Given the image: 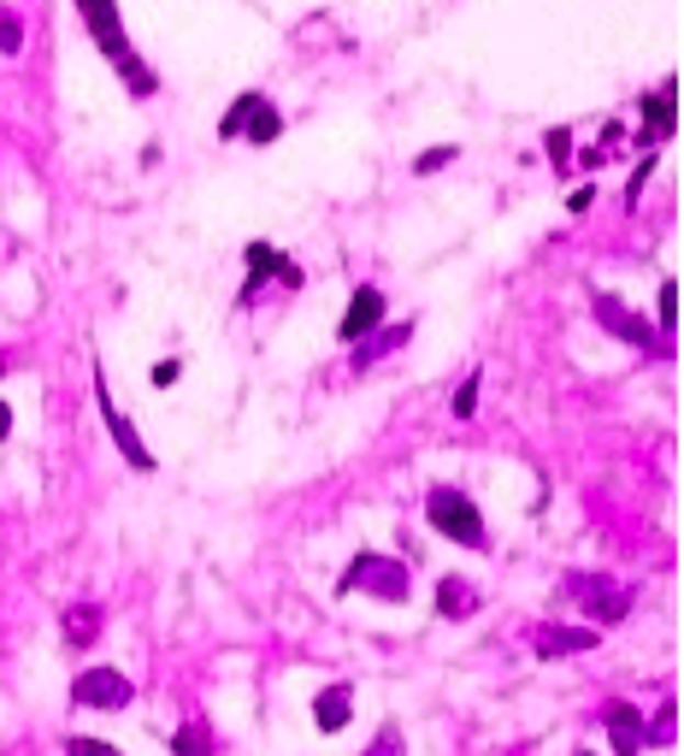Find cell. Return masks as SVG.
Masks as SVG:
<instances>
[{
    "label": "cell",
    "mask_w": 684,
    "mask_h": 756,
    "mask_svg": "<svg viewBox=\"0 0 684 756\" xmlns=\"http://www.w3.org/2000/svg\"><path fill=\"white\" fill-rule=\"evenodd\" d=\"M543 148H549V160L567 171V160H572V131H561V124H554V131L543 136Z\"/></svg>",
    "instance_id": "cell-22"
},
{
    "label": "cell",
    "mask_w": 684,
    "mask_h": 756,
    "mask_svg": "<svg viewBox=\"0 0 684 756\" xmlns=\"http://www.w3.org/2000/svg\"><path fill=\"white\" fill-rule=\"evenodd\" d=\"M178 360H160V367H154V385H160V390H171V385H178Z\"/></svg>",
    "instance_id": "cell-27"
},
{
    "label": "cell",
    "mask_w": 684,
    "mask_h": 756,
    "mask_svg": "<svg viewBox=\"0 0 684 756\" xmlns=\"http://www.w3.org/2000/svg\"><path fill=\"white\" fill-rule=\"evenodd\" d=\"M643 113H649V131H643V142H661L666 131H673V119H679V84H661V89L643 101Z\"/></svg>",
    "instance_id": "cell-13"
},
{
    "label": "cell",
    "mask_w": 684,
    "mask_h": 756,
    "mask_svg": "<svg viewBox=\"0 0 684 756\" xmlns=\"http://www.w3.org/2000/svg\"><path fill=\"white\" fill-rule=\"evenodd\" d=\"M479 378H484V373H467V385L455 390V414H460V420H472V408H479Z\"/></svg>",
    "instance_id": "cell-23"
},
{
    "label": "cell",
    "mask_w": 684,
    "mask_h": 756,
    "mask_svg": "<svg viewBox=\"0 0 684 756\" xmlns=\"http://www.w3.org/2000/svg\"><path fill=\"white\" fill-rule=\"evenodd\" d=\"M661 331H666V337L679 331V278L661 284Z\"/></svg>",
    "instance_id": "cell-21"
},
{
    "label": "cell",
    "mask_w": 684,
    "mask_h": 756,
    "mask_svg": "<svg viewBox=\"0 0 684 756\" xmlns=\"http://www.w3.org/2000/svg\"><path fill=\"white\" fill-rule=\"evenodd\" d=\"M71 698L83 703V709H131L136 686L124 680L119 668H83V674L71 680Z\"/></svg>",
    "instance_id": "cell-4"
},
{
    "label": "cell",
    "mask_w": 684,
    "mask_h": 756,
    "mask_svg": "<svg viewBox=\"0 0 684 756\" xmlns=\"http://www.w3.org/2000/svg\"><path fill=\"white\" fill-rule=\"evenodd\" d=\"M7 432H12V408L0 402V437H7Z\"/></svg>",
    "instance_id": "cell-29"
},
{
    "label": "cell",
    "mask_w": 684,
    "mask_h": 756,
    "mask_svg": "<svg viewBox=\"0 0 684 756\" xmlns=\"http://www.w3.org/2000/svg\"><path fill=\"white\" fill-rule=\"evenodd\" d=\"M348 715H355V691L348 686H325L319 698H313V721H319V733H343Z\"/></svg>",
    "instance_id": "cell-12"
},
{
    "label": "cell",
    "mask_w": 684,
    "mask_h": 756,
    "mask_svg": "<svg viewBox=\"0 0 684 756\" xmlns=\"http://www.w3.org/2000/svg\"><path fill=\"white\" fill-rule=\"evenodd\" d=\"M455 160V148H425L419 160H413V171H437V166H449Z\"/></svg>",
    "instance_id": "cell-26"
},
{
    "label": "cell",
    "mask_w": 684,
    "mask_h": 756,
    "mask_svg": "<svg viewBox=\"0 0 684 756\" xmlns=\"http://www.w3.org/2000/svg\"><path fill=\"white\" fill-rule=\"evenodd\" d=\"M77 12H83L94 47H101V54L119 66V77L131 84V94H154V71L131 54V42H124V24H119V7H113V0H77Z\"/></svg>",
    "instance_id": "cell-1"
},
{
    "label": "cell",
    "mask_w": 684,
    "mask_h": 756,
    "mask_svg": "<svg viewBox=\"0 0 684 756\" xmlns=\"http://www.w3.org/2000/svg\"><path fill=\"white\" fill-rule=\"evenodd\" d=\"M278 278H283V284H295V290H301V284H307V278H301V266H295V260H283V266H278Z\"/></svg>",
    "instance_id": "cell-28"
},
{
    "label": "cell",
    "mask_w": 684,
    "mask_h": 756,
    "mask_svg": "<svg viewBox=\"0 0 684 756\" xmlns=\"http://www.w3.org/2000/svg\"><path fill=\"white\" fill-rule=\"evenodd\" d=\"M567 591L579 597V603H584V614H596L602 626H614V621H626V614H631V597L619 591L608 574H579Z\"/></svg>",
    "instance_id": "cell-5"
},
{
    "label": "cell",
    "mask_w": 684,
    "mask_h": 756,
    "mask_svg": "<svg viewBox=\"0 0 684 756\" xmlns=\"http://www.w3.org/2000/svg\"><path fill=\"white\" fill-rule=\"evenodd\" d=\"M171 756H213V733L189 721V727H178V733H171Z\"/></svg>",
    "instance_id": "cell-18"
},
{
    "label": "cell",
    "mask_w": 684,
    "mask_h": 756,
    "mask_svg": "<svg viewBox=\"0 0 684 756\" xmlns=\"http://www.w3.org/2000/svg\"><path fill=\"white\" fill-rule=\"evenodd\" d=\"M531 651H537V662L596 651V626H537V633H531Z\"/></svg>",
    "instance_id": "cell-8"
},
{
    "label": "cell",
    "mask_w": 684,
    "mask_h": 756,
    "mask_svg": "<svg viewBox=\"0 0 684 756\" xmlns=\"http://www.w3.org/2000/svg\"><path fill=\"white\" fill-rule=\"evenodd\" d=\"M94 638H101V609H94V603H77V609L66 614V644H71V651H89Z\"/></svg>",
    "instance_id": "cell-14"
},
{
    "label": "cell",
    "mask_w": 684,
    "mask_h": 756,
    "mask_svg": "<svg viewBox=\"0 0 684 756\" xmlns=\"http://www.w3.org/2000/svg\"><path fill=\"white\" fill-rule=\"evenodd\" d=\"M407 337H413V325H378V337H360V349H355V360H360V367H372L378 355L402 349Z\"/></svg>",
    "instance_id": "cell-15"
},
{
    "label": "cell",
    "mask_w": 684,
    "mask_h": 756,
    "mask_svg": "<svg viewBox=\"0 0 684 756\" xmlns=\"http://www.w3.org/2000/svg\"><path fill=\"white\" fill-rule=\"evenodd\" d=\"M337 591H372L384 597V603H407V567L390 562V556H372V549H360L355 562H348V574L337 579Z\"/></svg>",
    "instance_id": "cell-3"
},
{
    "label": "cell",
    "mask_w": 684,
    "mask_h": 756,
    "mask_svg": "<svg viewBox=\"0 0 684 756\" xmlns=\"http://www.w3.org/2000/svg\"><path fill=\"white\" fill-rule=\"evenodd\" d=\"M278 266H283V255H278L272 243H248V290H243V302H254V290H260Z\"/></svg>",
    "instance_id": "cell-16"
},
{
    "label": "cell",
    "mask_w": 684,
    "mask_h": 756,
    "mask_svg": "<svg viewBox=\"0 0 684 756\" xmlns=\"http://www.w3.org/2000/svg\"><path fill=\"white\" fill-rule=\"evenodd\" d=\"M602 721H608V738H614L619 756H643V721H638V709H631V703H608V709H602Z\"/></svg>",
    "instance_id": "cell-10"
},
{
    "label": "cell",
    "mask_w": 684,
    "mask_h": 756,
    "mask_svg": "<svg viewBox=\"0 0 684 756\" xmlns=\"http://www.w3.org/2000/svg\"><path fill=\"white\" fill-rule=\"evenodd\" d=\"M425 520H431V532H442V538H455L467 549H484V514L472 509V497L449 491V485H437V491L425 497Z\"/></svg>",
    "instance_id": "cell-2"
},
{
    "label": "cell",
    "mask_w": 684,
    "mask_h": 756,
    "mask_svg": "<svg viewBox=\"0 0 684 756\" xmlns=\"http://www.w3.org/2000/svg\"><path fill=\"white\" fill-rule=\"evenodd\" d=\"M66 756H124L119 745H101V738H71Z\"/></svg>",
    "instance_id": "cell-25"
},
{
    "label": "cell",
    "mask_w": 684,
    "mask_h": 756,
    "mask_svg": "<svg viewBox=\"0 0 684 756\" xmlns=\"http://www.w3.org/2000/svg\"><path fill=\"white\" fill-rule=\"evenodd\" d=\"M596 320L608 325V337H619V343H638V349H655V331H649L638 313H631L626 302H619V296H608L602 290L596 296Z\"/></svg>",
    "instance_id": "cell-6"
},
{
    "label": "cell",
    "mask_w": 684,
    "mask_h": 756,
    "mask_svg": "<svg viewBox=\"0 0 684 756\" xmlns=\"http://www.w3.org/2000/svg\"><path fill=\"white\" fill-rule=\"evenodd\" d=\"M278 131H283V119H278V107L266 101L260 89H254V101H248V113H243V124H236V136H248L254 148H266V142H278Z\"/></svg>",
    "instance_id": "cell-11"
},
{
    "label": "cell",
    "mask_w": 684,
    "mask_h": 756,
    "mask_svg": "<svg viewBox=\"0 0 684 756\" xmlns=\"http://www.w3.org/2000/svg\"><path fill=\"white\" fill-rule=\"evenodd\" d=\"M101 420H106V432H113V444H119V455H124V462H131L136 472H154V455H148V444H142V437H136V425H131V420H124L119 408H113V397H106V390H101Z\"/></svg>",
    "instance_id": "cell-9"
},
{
    "label": "cell",
    "mask_w": 684,
    "mask_h": 756,
    "mask_svg": "<svg viewBox=\"0 0 684 756\" xmlns=\"http://www.w3.org/2000/svg\"><path fill=\"white\" fill-rule=\"evenodd\" d=\"M472 609H479V597L460 586V579H442V586H437V614H442V621H467Z\"/></svg>",
    "instance_id": "cell-17"
},
{
    "label": "cell",
    "mask_w": 684,
    "mask_h": 756,
    "mask_svg": "<svg viewBox=\"0 0 684 756\" xmlns=\"http://www.w3.org/2000/svg\"><path fill=\"white\" fill-rule=\"evenodd\" d=\"M679 738V703H661L655 727H643V745H673Z\"/></svg>",
    "instance_id": "cell-19"
},
{
    "label": "cell",
    "mask_w": 684,
    "mask_h": 756,
    "mask_svg": "<svg viewBox=\"0 0 684 756\" xmlns=\"http://www.w3.org/2000/svg\"><path fill=\"white\" fill-rule=\"evenodd\" d=\"M579 756H591V751H579Z\"/></svg>",
    "instance_id": "cell-30"
},
{
    "label": "cell",
    "mask_w": 684,
    "mask_h": 756,
    "mask_svg": "<svg viewBox=\"0 0 684 756\" xmlns=\"http://www.w3.org/2000/svg\"><path fill=\"white\" fill-rule=\"evenodd\" d=\"M378 325H384V296H378L372 284H360L355 302H348V313H343V325H337V337L343 343H360V337H372Z\"/></svg>",
    "instance_id": "cell-7"
},
{
    "label": "cell",
    "mask_w": 684,
    "mask_h": 756,
    "mask_svg": "<svg viewBox=\"0 0 684 756\" xmlns=\"http://www.w3.org/2000/svg\"><path fill=\"white\" fill-rule=\"evenodd\" d=\"M19 47H24V24H19V12L0 7V54H19Z\"/></svg>",
    "instance_id": "cell-20"
},
{
    "label": "cell",
    "mask_w": 684,
    "mask_h": 756,
    "mask_svg": "<svg viewBox=\"0 0 684 756\" xmlns=\"http://www.w3.org/2000/svg\"><path fill=\"white\" fill-rule=\"evenodd\" d=\"M360 756H402V733L384 727V733H378V738H372V745H366Z\"/></svg>",
    "instance_id": "cell-24"
}]
</instances>
